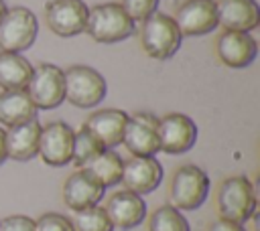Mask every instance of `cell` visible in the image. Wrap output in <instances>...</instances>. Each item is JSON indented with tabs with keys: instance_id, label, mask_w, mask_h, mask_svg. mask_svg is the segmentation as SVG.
<instances>
[{
	"instance_id": "obj_1",
	"label": "cell",
	"mask_w": 260,
	"mask_h": 231,
	"mask_svg": "<svg viewBox=\"0 0 260 231\" xmlns=\"http://www.w3.org/2000/svg\"><path fill=\"white\" fill-rule=\"evenodd\" d=\"M134 20L124 12V8L116 2H104L87 12L85 32L95 43H120L134 34Z\"/></svg>"
},
{
	"instance_id": "obj_2",
	"label": "cell",
	"mask_w": 260,
	"mask_h": 231,
	"mask_svg": "<svg viewBox=\"0 0 260 231\" xmlns=\"http://www.w3.org/2000/svg\"><path fill=\"white\" fill-rule=\"evenodd\" d=\"M138 36L142 51L156 61L171 59L181 49V41H183V34L179 32L173 16L160 12H154L142 20Z\"/></svg>"
},
{
	"instance_id": "obj_3",
	"label": "cell",
	"mask_w": 260,
	"mask_h": 231,
	"mask_svg": "<svg viewBox=\"0 0 260 231\" xmlns=\"http://www.w3.org/2000/svg\"><path fill=\"white\" fill-rule=\"evenodd\" d=\"M215 203H217V213L221 219L244 225L256 211L254 184L242 174L228 176L221 180L217 188Z\"/></svg>"
},
{
	"instance_id": "obj_4",
	"label": "cell",
	"mask_w": 260,
	"mask_h": 231,
	"mask_svg": "<svg viewBox=\"0 0 260 231\" xmlns=\"http://www.w3.org/2000/svg\"><path fill=\"white\" fill-rule=\"evenodd\" d=\"M209 195V176L195 164H183L175 170L169 186L171 205L179 211L199 209Z\"/></svg>"
},
{
	"instance_id": "obj_5",
	"label": "cell",
	"mask_w": 260,
	"mask_h": 231,
	"mask_svg": "<svg viewBox=\"0 0 260 231\" xmlns=\"http://www.w3.org/2000/svg\"><path fill=\"white\" fill-rule=\"evenodd\" d=\"M65 77V99L81 109L95 107L106 97V79L104 75L87 65H73L63 71Z\"/></svg>"
},
{
	"instance_id": "obj_6",
	"label": "cell",
	"mask_w": 260,
	"mask_h": 231,
	"mask_svg": "<svg viewBox=\"0 0 260 231\" xmlns=\"http://www.w3.org/2000/svg\"><path fill=\"white\" fill-rule=\"evenodd\" d=\"M39 32V22L32 10L26 6L6 8V14L0 20V51L22 53L32 47Z\"/></svg>"
},
{
	"instance_id": "obj_7",
	"label": "cell",
	"mask_w": 260,
	"mask_h": 231,
	"mask_svg": "<svg viewBox=\"0 0 260 231\" xmlns=\"http://www.w3.org/2000/svg\"><path fill=\"white\" fill-rule=\"evenodd\" d=\"M26 93L37 109H55L65 101V77L63 69L51 63H41L32 69Z\"/></svg>"
},
{
	"instance_id": "obj_8",
	"label": "cell",
	"mask_w": 260,
	"mask_h": 231,
	"mask_svg": "<svg viewBox=\"0 0 260 231\" xmlns=\"http://www.w3.org/2000/svg\"><path fill=\"white\" fill-rule=\"evenodd\" d=\"M156 136H158V146L162 152L183 154L193 148L197 140V126L189 115L173 111V113L158 118Z\"/></svg>"
},
{
	"instance_id": "obj_9",
	"label": "cell",
	"mask_w": 260,
	"mask_h": 231,
	"mask_svg": "<svg viewBox=\"0 0 260 231\" xmlns=\"http://www.w3.org/2000/svg\"><path fill=\"white\" fill-rule=\"evenodd\" d=\"M87 4L83 0H51L45 6L47 26L57 36H75L85 32L87 24Z\"/></svg>"
},
{
	"instance_id": "obj_10",
	"label": "cell",
	"mask_w": 260,
	"mask_h": 231,
	"mask_svg": "<svg viewBox=\"0 0 260 231\" xmlns=\"http://www.w3.org/2000/svg\"><path fill=\"white\" fill-rule=\"evenodd\" d=\"M156 126L158 118L150 111H138L134 115H128L122 144L132 156H154L156 152H160Z\"/></svg>"
},
{
	"instance_id": "obj_11",
	"label": "cell",
	"mask_w": 260,
	"mask_h": 231,
	"mask_svg": "<svg viewBox=\"0 0 260 231\" xmlns=\"http://www.w3.org/2000/svg\"><path fill=\"white\" fill-rule=\"evenodd\" d=\"M39 156L49 166H65L73 156V130L69 124L55 120L41 126Z\"/></svg>"
},
{
	"instance_id": "obj_12",
	"label": "cell",
	"mask_w": 260,
	"mask_h": 231,
	"mask_svg": "<svg viewBox=\"0 0 260 231\" xmlns=\"http://www.w3.org/2000/svg\"><path fill=\"white\" fill-rule=\"evenodd\" d=\"M175 24L183 36H201L217 26L215 0H185L175 12Z\"/></svg>"
},
{
	"instance_id": "obj_13",
	"label": "cell",
	"mask_w": 260,
	"mask_h": 231,
	"mask_svg": "<svg viewBox=\"0 0 260 231\" xmlns=\"http://www.w3.org/2000/svg\"><path fill=\"white\" fill-rule=\"evenodd\" d=\"M162 174V164L154 156H132L124 160L120 182H124L126 190H132L142 197L152 192L160 184Z\"/></svg>"
},
{
	"instance_id": "obj_14",
	"label": "cell",
	"mask_w": 260,
	"mask_h": 231,
	"mask_svg": "<svg viewBox=\"0 0 260 231\" xmlns=\"http://www.w3.org/2000/svg\"><path fill=\"white\" fill-rule=\"evenodd\" d=\"M215 55L225 67L244 69L256 59L258 43L250 32L223 30L215 38Z\"/></svg>"
},
{
	"instance_id": "obj_15",
	"label": "cell",
	"mask_w": 260,
	"mask_h": 231,
	"mask_svg": "<svg viewBox=\"0 0 260 231\" xmlns=\"http://www.w3.org/2000/svg\"><path fill=\"white\" fill-rule=\"evenodd\" d=\"M108 219L112 221L114 227L118 229H134L136 225H140L146 217V203L140 195L132 192V190H118L114 192L106 207H104Z\"/></svg>"
},
{
	"instance_id": "obj_16",
	"label": "cell",
	"mask_w": 260,
	"mask_h": 231,
	"mask_svg": "<svg viewBox=\"0 0 260 231\" xmlns=\"http://www.w3.org/2000/svg\"><path fill=\"white\" fill-rule=\"evenodd\" d=\"M104 186L83 168L71 172L63 184V201L71 211L95 207L104 197Z\"/></svg>"
},
{
	"instance_id": "obj_17",
	"label": "cell",
	"mask_w": 260,
	"mask_h": 231,
	"mask_svg": "<svg viewBox=\"0 0 260 231\" xmlns=\"http://www.w3.org/2000/svg\"><path fill=\"white\" fill-rule=\"evenodd\" d=\"M217 24L223 30L250 32L260 24V6L256 0H217Z\"/></svg>"
},
{
	"instance_id": "obj_18",
	"label": "cell",
	"mask_w": 260,
	"mask_h": 231,
	"mask_svg": "<svg viewBox=\"0 0 260 231\" xmlns=\"http://www.w3.org/2000/svg\"><path fill=\"white\" fill-rule=\"evenodd\" d=\"M128 122V113L124 109H114V107H106V109H98L93 111L83 128L87 132H91L104 148H116L118 144H122V136H124V128Z\"/></svg>"
},
{
	"instance_id": "obj_19",
	"label": "cell",
	"mask_w": 260,
	"mask_h": 231,
	"mask_svg": "<svg viewBox=\"0 0 260 231\" xmlns=\"http://www.w3.org/2000/svg\"><path fill=\"white\" fill-rule=\"evenodd\" d=\"M6 136V158L16 162H26L39 154V136L41 124L35 120L8 128Z\"/></svg>"
},
{
	"instance_id": "obj_20",
	"label": "cell",
	"mask_w": 260,
	"mask_h": 231,
	"mask_svg": "<svg viewBox=\"0 0 260 231\" xmlns=\"http://www.w3.org/2000/svg\"><path fill=\"white\" fill-rule=\"evenodd\" d=\"M37 118V107L26 89H2L0 91V124L12 128Z\"/></svg>"
},
{
	"instance_id": "obj_21",
	"label": "cell",
	"mask_w": 260,
	"mask_h": 231,
	"mask_svg": "<svg viewBox=\"0 0 260 231\" xmlns=\"http://www.w3.org/2000/svg\"><path fill=\"white\" fill-rule=\"evenodd\" d=\"M32 75V65L20 53L0 51V87L2 89H26Z\"/></svg>"
},
{
	"instance_id": "obj_22",
	"label": "cell",
	"mask_w": 260,
	"mask_h": 231,
	"mask_svg": "<svg viewBox=\"0 0 260 231\" xmlns=\"http://www.w3.org/2000/svg\"><path fill=\"white\" fill-rule=\"evenodd\" d=\"M122 166H124L122 156L116 150L106 148L98 156H93L89 162H85L81 168L85 172H89L104 188H108V186H114V184L120 182V178H122Z\"/></svg>"
},
{
	"instance_id": "obj_23",
	"label": "cell",
	"mask_w": 260,
	"mask_h": 231,
	"mask_svg": "<svg viewBox=\"0 0 260 231\" xmlns=\"http://www.w3.org/2000/svg\"><path fill=\"white\" fill-rule=\"evenodd\" d=\"M69 221L73 231H114V225L108 219L104 207H98V205L75 211V215Z\"/></svg>"
},
{
	"instance_id": "obj_24",
	"label": "cell",
	"mask_w": 260,
	"mask_h": 231,
	"mask_svg": "<svg viewBox=\"0 0 260 231\" xmlns=\"http://www.w3.org/2000/svg\"><path fill=\"white\" fill-rule=\"evenodd\" d=\"M148 231H189V223L173 205H160L148 219Z\"/></svg>"
},
{
	"instance_id": "obj_25",
	"label": "cell",
	"mask_w": 260,
	"mask_h": 231,
	"mask_svg": "<svg viewBox=\"0 0 260 231\" xmlns=\"http://www.w3.org/2000/svg\"><path fill=\"white\" fill-rule=\"evenodd\" d=\"M102 150H106L102 146V142L91 132H87L85 128H81L79 132H73V156H71V160L79 168L85 162H89L93 156H98Z\"/></svg>"
},
{
	"instance_id": "obj_26",
	"label": "cell",
	"mask_w": 260,
	"mask_h": 231,
	"mask_svg": "<svg viewBox=\"0 0 260 231\" xmlns=\"http://www.w3.org/2000/svg\"><path fill=\"white\" fill-rule=\"evenodd\" d=\"M120 6L124 8V12L136 22V20H144L148 18L150 14L156 12V6H158V0H122Z\"/></svg>"
},
{
	"instance_id": "obj_27",
	"label": "cell",
	"mask_w": 260,
	"mask_h": 231,
	"mask_svg": "<svg viewBox=\"0 0 260 231\" xmlns=\"http://www.w3.org/2000/svg\"><path fill=\"white\" fill-rule=\"evenodd\" d=\"M35 231H73L69 217L61 213H45L35 221Z\"/></svg>"
},
{
	"instance_id": "obj_28",
	"label": "cell",
	"mask_w": 260,
	"mask_h": 231,
	"mask_svg": "<svg viewBox=\"0 0 260 231\" xmlns=\"http://www.w3.org/2000/svg\"><path fill=\"white\" fill-rule=\"evenodd\" d=\"M0 231H35V221L26 215H8L0 221Z\"/></svg>"
},
{
	"instance_id": "obj_29",
	"label": "cell",
	"mask_w": 260,
	"mask_h": 231,
	"mask_svg": "<svg viewBox=\"0 0 260 231\" xmlns=\"http://www.w3.org/2000/svg\"><path fill=\"white\" fill-rule=\"evenodd\" d=\"M205 231H246V227L242 223H234V221H228V219H215L207 225Z\"/></svg>"
},
{
	"instance_id": "obj_30",
	"label": "cell",
	"mask_w": 260,
	"mask_h": 231,
	"mask_svg": "<svg viewBox=\"0 0 260 231\" xmlns=\"http://www.w3.org/2000/svg\"><path fill=\"white\" fill-rule=\"evenodd\" d=\"M6 160V136H4V130L0 128V164Z\"/></svg>"
},
{
	"instance_id": "obj_31",
	"label": "cell",
	"mask_w": 260,
	"mask_h": 231,
	"mask_svg": "<svg viewBox=\"0 0 260 231\" xmlns=\"http://www.w3.org/2000/svg\"><path fill=\"white\" fill-rule=\"evenodd\" d=\"M6 8H8V6H6V2H4V0H0V20H2V16L6 14Z\"/></svg>"
}]
</instances>
